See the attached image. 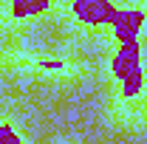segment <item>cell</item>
<instances>
[{
	"label": "cell",
	"mask_w": 147,
	"mask_h": 144,
	"mask_svg": "<svg viewBox=\"0 0 147 144\" xmlns=\"http://www.w3.org/2000/svg\"><path fill=\"white\" fill-rule=\"evenodd\" d=\"M0 144H20L17 136L11 133V127H0Z\"/></svg>",
	"instance_id": "1"
}]
</instances>
